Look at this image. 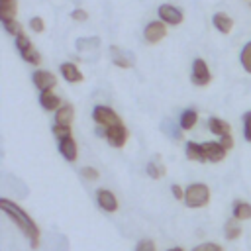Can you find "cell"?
<instances>
[{
    "label": "cell",
    "instance_id": "6da1fadb",
    "mask_svg": "<svg viewBox=\"0 0 251 251\" xmlns=\"http://www.w3.org/2000/svg\"><path fill=\"white\" fill-rule=\"evenodd\" d=\"M0 210L16 224V227L25 235V239L29 241L31 249H37L39 247V239H41V229L39 226L31 220V216L16 202L8 200V198H0Z\"/></svg>",
    "mask_w": 251,
    "mask_h": 251
},
{
    "label": "cell",
    "instance_id": "7a4b0ae2",
    "mask_svg": "<svg viewBox=\"0 0 251 251\" xmlns=\"http://www.w3.org/2000/svg\"><path fill=\"white\" fill-rule=\"evenodd\" d=\"M184 206L186 208H204L210 202V186L206 182H192L184 188Z\"/></svg>",
    "mask_w": 251,
    "mask_h": 251
},
{
    "label": "cell",
    "instance_id": "3957f363",
    "mask_svg": "<svg viewBox=\"0 0 251 251\" xmlns=\"http://www.w3.org/2000/svg\"><path fill=\"white\" fill-rule=\"evenodd\" d=\"M16 49H18L20 57H22L25 63H29V65H39V63H41V53L33 47L31 39H29L25 33L20 35V37H16Z\"/></svg>",
    "mask_w": 251,
    "mask_h": 251
},
{
    "label": "cell",
    "instance_id": "277c9868",
    "mask_svg": "<svg viewBox=\"0 0 251 251\" xmlns=\"http://www.w3.org/2000/svg\"><path fill=\"white\" fill-rule=\"evenodd\" d=\"M190 80L194 86H208L212 82V73L208 69V63L202 57H196L192 61V69H190Z\"/></svg>",
    "mask_w": 251,
    "mask_h": 251
},
{
    "label": "cell",
    "instance_id": "5b68a950",
    "mask_svg": "<svg viewBox=\"0 0 251 251\" xmlns=\"http://www.w3.org/2000/svg\"><path fill=\"white\" fill-rule=\"evenodd\" d=\"M92 118H94L96 126H104V127H112V126L122 124L120 114H118L116 110H112L110 106H104V104L94 106V110H92Z\"/></svg>",
    "mask_w": 251,
    "mask_h": 251
},
{
    "label": "cell",
    "instance_id": "8992f818",
    "mask_svg": "<svg viewBox=\"0 0 251 251\" xmlns=\"http://www.w3.org/2000/svg\"><path fill=\"white\" fill-rule=\"evenodd\" d=\"M157 16H159V20H161L163 24H167V25H180L182 20H184L182 10L176 8V6H173V4H161V6L157 8Z\"/></svg>",
    "mask_w": 251,
    "mask_h": 251
},
{
    "label": "cell",
    "instance_id": "52a82bcc",
    "mask_svg": "<svg viewBox=\"0 0 251 251\" xmlns=\"http://www.w3.org/2000/svg\"><path fill=\"white\" fill-rule=\"evenodd\" d=\"M165 37H167V24H163L161 20H153L143 27V39L151 45H157Z\"/></svg>",
    "mask_w": 251,
    "mask_h": 251
},
{
    "label": "cell",
    "instance_id": "ba28073f",
    "mask_svg": "<svg viewBox=\"0 0 251 251\" xmlns=\"http://www.w3.org/2000/svg\"><path fill=\"white\" fill-rule=\"evenodd\" d=\"M127 137H129V131H127V127L124 126V122L118 124V126H112V127H106V137H104V139H106L108 145L114 147V149H122V147L126 145Z\"/></svg>",
    "mask_w": 251,
    "mask_h": 251
},
{
    "label": "cell",
    "instance_id": "9c48e42d",
    "mask_svg": "<svg viewBox=\"0 0 251 251\" xmlns=\"http://www.w3.org/2000/svg\"><path fill=\"white\" fill-rule=\"evenodd\" d=\"M31 82H33V86H35L39 92H45V90H53V88L57 86V76H55L51 71L37 69V71L31 75Z\"/></svg>",
    "mask_w": 251,
    "mask_h": 251
},
{
    "label": "cell",
    "instance_id": "30bf717a",
    "mask_svg": "<svg viewBox=\"0 0 251 251\" xmlns=\"http://www.w3.org/2000/svg\"><path fill=\"white\" fill-rule=\"evenodd\" d=\"M110 61L118 67V69H131L135 65V59L131 53L124 51L118 45H110Z\"/></svg>",
    "mask_w": 251,
    "mask_h": 251
},
{
    "label": "cell",
    "instance_id": "8fae6325",
    "mask_svg": "<svg viewBox=\"0 0 251 251\" xmlns=\"http://www.w3.org/2000/svg\"><path fill=\"white\" fill-rule=\"evenodd\" d=\"M57 147H59V153L63 155L65 161H69V163H75L76 161V157H78V145H76V141H75L73 135L59 139L57 141Z\"/></svg>",
    "mask_w": 251,
    "mask_h": 251
},
{
    "label": "cell",
    "instance_id": "7c38bea8",
    "mask_svg": "<svg viewBox=\"0 0 251 251\" xmlns=\"http://www.w3.org/2000/svg\"><path fill=\"white\" fill-rule=\"evenodd\" d=\"M202 147H204V155L208 163H222L227 155V149H224L220 141H204Z\"/></svg>",
    "mask_w": 251,
    "mask_h": 251
},
{
    "label": "cell",
    "instance_id": "4fadbf2b",
    "mask_svg": "<svg viewBox=\"0 0 251 251\" xmlns=\"http://www.w3.org/2000/svg\"><path fill=\"white\" fill-rule=\"evenodd\" d=\"M96 204H98L104 212H116V210L120 208L116 194H114L112 190H108V188H98V190H96Z\"/></svg>",
    "mask_w": 251,
    "mask_h": 251
},
{
    "label": "cell",
    "instance_id": "5bb4252c",
    "mask_svg": "<svg viewBox=\"0 0 251 251\" xmlns=\"http://www.w3.org/2000/svg\"><path fill=\"white\" fill-rule=\"evenodd\" d=\"M39 106L45 112H57L63 106V100L53 90H45V92H39Z\"/></svg>",
    "mask_w": 251,
    "mask_h": 251
},
{
    "label": "cell",
    "instance_id": "9a60e30c",
    "mask_svg": "<svg viewBox=\"0 0 251 251\" xmlns=\"http://www.w3.org/2000/svg\"><path fill=\"white\" fill-rule=\"evenodd\" d=\"M75 120V106L71 102H63V106L55 112V126H67L71 127Z\"/></svg>",
    "mask_w": 251,
    "mask_h": 251
},
{
    "label": "cell",
    "instance_id": "2e32d148",
    "mask_svg": "<svg viewBox=\"0 0 251 251\" xmlns=\"http://www.w3.org/2000/svg\"><path fill=\"white\" fill-rule=\"evenodd\" d=\"M208 129H210V133H214L218 139L231 133L229 122H226V120H222V118H218V116H210V118H208Z\"/></svg>",
    "mask_w": 251,
    "mask_h": 251
},
{
    "label": "cell",
    "instance_id": "e0dca14e",
    "mask_svg": "<svg viewBox=\"0 0 251 251\" xmlns=\"http://www.w3.org/2000/svg\"><path fill=\"white\" fill-rule=\"evenodd\" d=\"M212 25H214L220 33L227 35V33L233 29V18H231L229 14H226V12H216V14L212 16Z\"/></svg>",
    "mask_w": 251,
    "mask_h": 251
},
{
    "label": "cell",
    "instance_id": "ac0fdd59",
    "mask_svg": "<svg viewBox=\"0 0 251 251\" xmlns=\"http://www.w3.org/2000/svg\"><path fill=\"white\" fill-rule=\"evenodd\" d=\"M59 71H61L63 78H65L67 82H71V84H75V82H80V80L84 78V76H82V73H80V69H78L75 63H71V61H65V63H61Z\"/></svg>",
    "mask_w": 251,
    "mask_h": 251
},
{
    "label": "cell",
    "instance_id": "d6986e66",
    "mask_svg": "<svg viewBox=\"0 0 251 251\" xmlns=\"http://www.w3.org/2000/svg\"><path fill=\"white\" fill-rule=\"evenodd\" d=\"M184 153H186L188 161H194V163H208V161H206V155H204L202 143L186 141V143H184Z\"/></svg>",
    "mask_w": 251,
    "mask_h": 251
},
{
    "label": "cell",
    "instance_id": "ffe728a7",
    "mask_svg": "<svg viewBox=\"0 0 251 251\" xmlns=\"http://www.w3.org/2000/svg\"><path fill=\"white\" fill-rule=\"evenodd\" d=\"M161 131L169 137V139H182V127H180V124H175L173 120H163V124H161Z\"/></svg>",
    "mask_w": 251,
    "mask_h": 251
},
{
    "label": "cell",
    "instance_id": "44dd1931",
    "mask_svg": "<svg viewBox=\"0 0 251 251\" xmlns=\"http://www.w3.org/2000/svg\"><path fill=\"white\" fill-rule=\"evenodd\" d=\"M145 173H147V176H151V178H163L165 175H167V167L163 165V161L157 157V159H151L149 163H147V167H145Z\"/></svg>",
    "mask_w": 251,
    "mask_h": 251
},
{
    "label": "cell",
    "instance_id": "7402d4cb",
    "mask_svg": "<svg viewBox=\"0 0 251 251\" xmlns=\"http://www.w3.org/2000/svg\"><path fill=\"white\" fill-rule=\"evenodd\" d=\"M16 14H18V0L0 2V22L16 20Z\"/></svg>",
    "mask_w": 251,
    "mask_h": 251
},
{
    "label": "cell",
    "instance_id": "603a6c76",
    "mask_svg": "<svg viewBox=\"0 0 251 251\" xmlns=\"http://www.w3.org/2000/svg\"><path fill=\"white\" fill-rule=\"evenodd\" d=\"M196 122H198V112H196L194 108L182 110V114H180V118H178V124H180V127H182L184 131L192 129V127L196 126Z\"/></svg>",
    "mask_w": 251,
    "mask_h": 251
},
{
    "label": "cell",
    "instance_id": "cb8c5ba5",
    "mask_svg": "<svg viewBox=\"0 0 251 251\" xmlns=\"http://www.w3.org/2000/svg\"><path fill=\"white\" fill-rule=\"evenodd\" d=\"M233 218L239 222L251 220V204L245 200H235L233 202Z\"/></svg>",
    "mask_w": 251,
    "mask_h": 251
},
{
    "label": "cell",
    "instance_id": "d4e9b609",
    "mask_svg": "<svg viewBox=\"0 0 251 251\" xmlns=\"http://www.w3.org/2000/svg\"><path fill=\"white\" fill-rule=\"evenodd\" d=\"M224 235H226V239H237L239 235H241V224H239V220H235V218H229L226 224H224Z\"/></svg>",
    "mask_w": 251,
    "mask_h": 251
},
{
    "label": "cell",
    "instance_id": "484cf974",
    "mask_svg": "<svg viewBox=\"0 0 251 251\" xmlns=\"http://www.w3.org/2000/svg\"><path fill=\"white\" fill-rule=\"evenodd\" d=\"M2 27H4V31H6L8 35H12V37H20V35H24V25H22L18 20L2 22Z\"/></svg>",
    "mask_w": 251,
    "mask_h": 251
},
{
    "label": "cell",
    "instance_id": "4316f807",
    "mask_svg": "<svg viewBox=\"0 0 251 251\" xmlns=\"http://www.w3.org/2000/svg\"><path fill=\"white\" fill-rule=\"evenodd\" d=\"M239 63L247 75H251V41H247L239 53Z\"/></svg>",
    "mask_w": 251,
    "mask_h": 251
},
{
    "label": "cell",
    "instance_id": "83f0119b",
    "mask_svg": "<svg viewBox=\"0 0 251 251\" xmlns=\"http://www.w3.org/2000/svg\"><path fill=\"white\" fill-rule=\"evenodd\" d=\"M76 47L78 49H98L100 47V37H78L76 39Z\"/></svg>",
    "mask_w": 251,
    "mask_h": 251
},
{
    "label": "cell",
    "instance_id": "f1b7e54d",
    "mask_svg": "<svg viewBox=\"0 0 251 251\" xmlns=\"http://www.w3.org/2000/svg\"><path fill=\"white\" fill-rule=\"evenodd\" d=\"M29 29L35 33H43L45 31V22L41 16H31L29 18Z\"/></svg>",
    "mask_w": 251,
    "mask_h": 251
},
{
    "label": "cell",
    "instance_id": "f546056e",
    "mask_svg": "<svg viewBox=\"0 0 251 251\" xmlns=\"http://www.w3.org/2000/svg\"><path fill=\"white\" fill-rule=\"evenodd\" d=\"M243 137L245 141H251V110L243 114Z\"/></svg>",
    "mask_w": 251,
    "mask_h": 251
},
{
    "label": "cell",
    "instance_id": "4dcf8cb0",
    "mask_svg": "<svg viewBox=\"0 0 251 251\" xmlns=\"http://www.w3.org/2000/svg\"><path fill=\"white\" fill-rule=\"evenodd\" d=\"M53 135L57 137V141L59 139H63V137H69V135H73V129L71 127H67V126H53Z\"/></svg>",
    "mask_w": 251,
    "mask_h": 251
},
{
    "label": "cell",
    "instance_id": "1f68e13d",
    "mask_svg": "<svg viewBox=\"0 0 251 251\" xmlns=\"http://www.w3.org/2000/svg\"><path fill=\"white\" fill-rule=\"evenodd\" d=\"M192 251H224V249H222V245H218L214 241H204V243L196 245Z\"/></svg>",
    "mask_w": 251,
    "mask_h": 251
},
{
    "label": "cell",
    "instance_id": "d6a6232c",
    "mask_svg": "<svg viewBox=\"0 0 251 251\" xmlns=\"http://www.w3.org/2000/svg\"><path fill=\"white\" fill-rule=\"evenodd\" d=\"M80 176L82 178H86V180H98V171L94 169V167H82L80 169Z\"/></svg>",
    "mask_w": 251,
    "mask_h": 251
},
{
    "label": "cell",
    "instance_id": "836d02e7",
    "mask_svg": "<svg viewBox=\"0 0 251 251\" xmlns=\"http://www.w3.org/2000/svg\"><path fill=\"white\" fill-rule=\"evenodd\" d=\"M71 20H73V22H86V20H88V12L82 10V8H75V10L71 12Z\"/></svg>",
    "mask_w": 251,
    "mask_h": 251
},
{
    "label": "cell",
    "instance_id": "e575fe53",
    "mask_svg": "<svg viewBox=\"0 0 251 251\" xmlns=\"http://www.w3.org/2000/svg\"><path fill=\"white\" fill-rule=\"evenodd\" d=\"M135 251H157V247L151 239H141V241H137Z\"/></svg>",
    "mask_w": 251,
    "mask_h": 251
},
{
    "label": "cell",
    "instance_id": "d590c367",
    "mask_svg": "<svg viewBox=\"0 0 251 251\" xmlns=\"http://www.w3.org/2000/svg\"><path fill=\"white\" fill-rule=\"evenodd\" d=\"M171 192H173V196H175L176 200H184V188H182L180 184H173V186H171Z\"/></svg>",
    "mask_w": 251,
    "mask_h": 251
},
{
    "label": "cell",
    "instance_id": "8d00e7d4",
    "mask_svg": "<svg viewBox=\"0 0 251 251\" xmlns=\"http://www.w3.org/2000/svg\"><path fill=\"white\" fill-rule=\"evenodd\" d=\"M218 141H220V143H222V147H224V149H227V151L233 147V137H231V133H229V135H224V137H220Z\"/></svg>",
    "mask_w": 251,
    "mask_h": 251
},
{
    "label": "cell",
    "instance_id": "74e56055",
    "mask_svg": "<svg viewBox=\"0 0 251 251\" xmlns=\"http://www.w3.org/2000/svg\"><path fill=\"white\" fill-rule=\"evenodd\" d=\"M169 251H184L182 247H173V249H169Z\"/></svg>",
    "mask_w": 251,
    "mask_h": 251
},
{
    "label": "cell",
    "instance_id": "f35d334b",
    "mask_svg": "<svg viewBox=\"0 0 251 251\" xmlns=\"http://www.w3.org/2000/svg\"><path fill=\"white\" fill-rule=\"evenodd\" d=\"M0 2H6V0H0Z\"/></svg>",
    "mask_w": 251,
    "mask_h": 251
}]
</instances>
